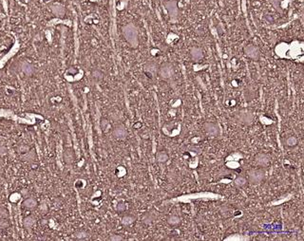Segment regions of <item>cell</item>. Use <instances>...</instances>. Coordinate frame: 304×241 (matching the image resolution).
<instances>
[{
    "label": "cell",
    "mask_w": 304,
    "mask_h": 241,
    "mask_svg": "<svg viewBox=\"0 0 304 241\" xmlns=\"http://www.w3.org/2000/svg\"><path fill=\"white\" fill-rule=\"evenodd\" d=\"M264 178H265V171L262 167L251 169L248 172V178H247V180H248V182H250L253 185L261 184L263 182Z\"/></svg>",
    "instance_id": "obj_1"
},
{
    "label": "cell",
    "mask_w": 304,
    "mask_h": 241,
    "mask_svg": "<svg viewBox=\"0 0 304 241\" xmlns=\"http://www.w3.org/2000/svg\"><path fill=\"white\" fill-rule=\"evenodd\" d=\"M255 163L257 164V166L264 168L267 167L270 164V158L268 155H266L265 153H258L255 155L254 158Z\"/></svg>",
    "instance_id": "obj_2"
},
{
    "label": "cell",
    "mask_w": 304,
    "mask_h": 241,
    "mask_svg": "<svg viewBox=\"0 0 304 241\" xmlns=\"http://www.w3.org/2000/svg\"><path fill=\"white\" fill-rule=\"evenodd\" d=\"M112 135L117 140H125L127 136V130L123 125L116 126L112 130Z\"/></svg>",
    "instance_id": "obj_3"
},
{
    "label": "cell",
    "mask_w": 304,
    "mask_h": 241,
    "mask_svg": "<svg viewBox=\"0 0 304 241\" xmlns=\"http://www.w3.org/2000/svg\"><path fill=\"white\" fill-rule=\"evenodd\" d=\"M204 129L209 136H217L220 133V126L213 122H206L204 126Z\"/></svg>",
    "instance_id": "obj_4"
},
{
    "label": "cell",
    "mask_w": 304,
    "mask_h": 241,
    "mask_svg": "<svg viewBox=\"0 0 304 241\" xmlns=\"http://www.w3.org/2000/svg\"><path fill=\"white\" fill-rule=\"evenodd\" d=\"M155 159L157 160V162L159 163H165L169 160V155L167 153L166 150L163 149V150H159L156 155H155Z\"/></svg>",
    "instance_id": "obj_5"
},
{
    "label": "cell",
    "mask_w": 304,
    "mask_h": 241,
    "mask_svg": "<svg viewBox=\"0 0 304 241\" xmlns=\"http://www.w3.org/2000/svg\"><path fill=\"white\" fill-rule=\"evenodd\" d=\"M136 221V217L133 215H126L122 217V224L125 226H129L131 224H133Z\"/></svg>",
    "instance_id": "obj_6"
},
{
    "label": "cell",
    "mask_w": 304,
    "mask_h": 241,
    "mask_svg": "<svg viewBox=\"0 0 304 241\" xmlns=\"http://www.w3.org/2000/svg\"><path fill=\"white\" fill-rule=\"evenodd\" d=\"M166 222L171 226H177L181 223V218L176 215H169L166 218Z\"/></svg>",
    "instance_id": "obj_7"
},
{
    "label": "cell",
    "mask_w": 304,
    "mask_h": 241,
    "mask_svg": "<svg viewBox=\"0 0 304 241\" xmlns=\"http://www.w3.org/2000/svg\"><path fill=\"white\" fill-rule=\"evenodd\" d=\"M234 183H235V185H236L237 187L241 188V187H245V186L247 185L248 180H247V178H246L245 177H243V176H239V177H236L235 182H234Z\"/></svg>",
    "instance_id": "obj_8"
},
{
    "label": "cell",
    "mask_w": 304,
    "mask_h": 241,
    "mask_svg": "<svg viewBox=\"0 0 304 241\" xmlns=\"http://www.w3.org/2000/svg\"><path fill=\"white\" fill-rule=\"evenodd\" d=\"M23 205H24V207H26V208H28V209H33V208H35L36 207V205H37V201L34 199H27L26 200H24V202H23Z\"/></svg>",
    "instance_id": "obj_9"
},
{
    "label": "cell",
    "mask_w": 304,
    "mask_h": 241,
    "mask_svg": "<svg viewBox=\"0 0 304 241\" xmlns=\"http://www.w3.org/2000/svg\"><path fill=\"white\" fill-rule=\"evenodd\" d=\"M297 143H298V141H297L296 137H295V136H290L285 141V144L287 146H289V147H295V146H296L297 145Z\"/></svg>",
    "instance_id": "obj_10"
},
{
    "label": "cell",
    "mask_w": 304,
    "mask_h": 241,
    "mask_svg": "<svg viewBox=\"0 0 304 241\" xmlns=\"http://www.w3.org/2000/svg\"><path fill=\"white\" fill-rule=\"evenodd\" d=\"M73 153L70 149H66L64 152V160L67 163H71L73 161Z\"/></svg>",
    "instance_id": "obj_11"
},
{
    "label": "cell",
    "mask_w": 304,
    "mask_h": 241,
    "mask_svg": "<svg viewBox=\"0 0 304 241\" xmlns=\"http://www.w3.org/2000/svg\"><path fill=\"white\" fill-rule=\"evenodd\" d=\"M22 159H23V160L32 161L35 159V153L32 151H29L27 153H24V155H22Z\"/></svg>",
    "instance_id": "obj_12"
},
{
    "label": "cell",
    "mask_w": 304,
    "mask_h": 241,
    "mask_svg": "<svg viewBox=\"0 0 304 241\" xmlns=\"http://www.w3.org/2000/svg\"><path fill=\"white\" fill-rule=\"evenodd\" d=\"M35 223V218L32 217V216H28L24 219L23 221V224H24V227L26 228H31L34 225Z\"/></svg>",
    "instance_id": "obj_13"
},
{
    "label": "cell",
    "mask_w": 304,
    "mask_h": 241,
    "mask_svg": "<svg viewBox=\"0 0 304 241\" xmlns=\"http://www.w3.org/2000/svg\"><path fill=\"white\" fill-rule=\"evenodd\" d=\"M154 219H155V217L152 214H146L143 218V222L145 224H151L154 222Z\"/></svg>",
    "instance_id": "obj_14"
},
{
    "label": "cell",
    "mask_w": 304,
    "mask_h": 241,
    "mask_svg": "<svg viewBox=\"0 0 304 241\" xmlns=\"http://www.w3.org/2000/svg\"><path fill=\"white\" fill-rule=\"evenodd\" d=\"M126 210H127V205H126V203H125V202L121 201V202H119V203L117 204V206H116V211H117V212H119V213H124Z\"/></svg>",
    "instance_id": "obj_15"
},
{
    "label": "cell",
    "mask_w": 304,
    "mask_h": 241,
    "mask_svg": "<svg viewBox=\"0 0 304 241\" xmlns=\"http://www.w3.org/2000/svg\"><path fill=\"white\" fill-rule=\"evenodd\" d=\"M110 126V122L106 119V118H103L102 120H101V127H102L103 130H106Z\"/></svg>",
    "instance_id": "obj_16"
},
{
    "label": "cell",
    "mask_w": 304,
    "mask_h": 241,
    "mask_svg": "<svg viewBox=\"0 0 304 241\" xmlns=\"http://www.w3.org/2000/svg\"><path fill=\"white\" fill-rule=\"evenodd\" d=\"M87 232H85V231H80V232H78V233H75V236L78 238V239H84V238H86V237H87Z\"/></svg>",
    "instance_id": "obj_17"
},
{
    "label": "cell",
    "mask_w": 304,
    "mask_h": 241,
    "mask_svg": "<svg viewBox=\"0 0 304 241\" xmlns=\"http://www.w3.org/2000/svg\"><path fill=\"white\" fill-rule=\"evenodd\" d=\"M110 240H111V241H122V240H124V238H123L122 235L114 233V234H111L110 236Z\"/></svg>",
    "instance_id": "obj_18"
},
{
    "label": "cell",
    "mask_w": 304,
    "mask_h": 241,
    "mask_svg": "<svg viewBox=\"0 0 304 241\" xmlns=\"http://www.w3.org/2000/svg\"><path fill=\"white\" fill-rule=\"evenodd\" d=\"M9 227V222L5 219L0 220V229H6Z\"/></svg>",
    "instance_id": "obj_19"
},
{
    "label": "cell",
    "mask_w": 304,
    "mask_h": 241,
    "mask_svg": "<svg viewBox=\"0 0 304 241\" xmlns=\"http://www.w3.org/2000/svg\"><path fill=\"white\" fill-rule=\"evenodd\" d=\"M29 150H30V148H29L28 146L21 145V146L19 147V151H20L21 153H27V152H29Z\"/></svg>",
    "instance_id": "obj_20"
},
{
    "label": "cell",
    "mask_w": 304,
    "mask_h": 241,
    "mask_svg": "<svg viewBox=\"0 0 304 241\" xmlns=\"http://www.w3.org/2000/svg\"><path fill=\"white\" fill-rule=\"evenodd\" d=\"M133 127H134V128H137V129H138V128H141V127H142V123L135 124V125L133 126Z\"/></svg>",
    "instance_id": "obj_21"
},
{
    "label": "cell",
    "mask_w": 304,
    "mask_h": 241,
    "mask_svg": "<svg viewBox=\"0 0 304 241\" xmlns=\"http://www.w3.org/2000/svg\"><path fill=\"white\" fill-rule=\"evenodd\" d=\"M5 152H6L5 147H4L2 144H0V153H5Z\"/></svg>",
    "instance_id": "obj_22"
}]
</instances>
